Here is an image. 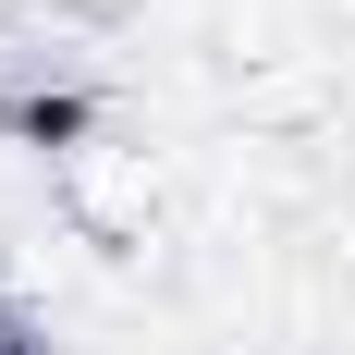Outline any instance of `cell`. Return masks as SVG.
<instances>
[{
  "label": "cell",
  "instance_id": "6da1fadb",
  "mask_svg": "<svg viewBox=\"0 0 355 355\" xmlns=\"http://www.w3.org/2000/svg\"><path fill=\"white\" fill-rule=\"evenodd\" d=\"M12 123L49 147V209L73 220V245L135 257L159 233V209H172V147L147 135L135 110H110V98H25Z\"/></svg>",
  "mask_w": 355,
  "mask_h": 355
},
{
  "label": "cell",
  "instance_id": "7a4b0ae2",
  "mask_svg": "<svg viewBox=\"0 0 355 355\" xmlns=\"http://www.w3.org/2000/svg\"><path fill=\"white\" fill-rule=\"evenodd\" d=\"M0 355H37V331H25V306L0 294Z\"/></svg>",
  "mask_w": 355,
  "mask_h": 355
},
{
  "label": "cell",
  "instance_id": "3957f363",
  "mask_svg": "<svg viewBox=\"0 0 355 355\" xmlns=\"http://www.w3.org/2000/svg\"><path fill=\"white\" fill-rule=\"evenodd\" d=\"M306 12H343V25H355V0H306Z\"/></svg>",
  "mask_w": 355,
  "mask_h": 355
}]
</instances>
